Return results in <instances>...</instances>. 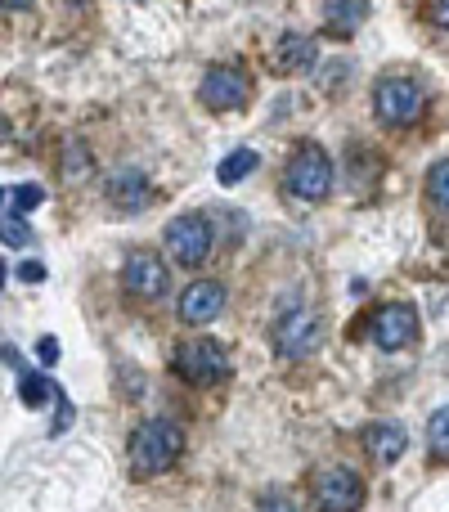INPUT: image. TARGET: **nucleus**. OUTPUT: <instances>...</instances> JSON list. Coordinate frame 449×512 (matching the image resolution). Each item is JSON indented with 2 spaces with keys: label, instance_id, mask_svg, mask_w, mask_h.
Returning <instances> with one entry per match:
<instances>
[{
  "label": "nucleus",
  "instance_id": "nucleus-14",
  "mask_svg": "<svg viewBox=\"0 0 449 512\" xmlns=\"http://www.w3.org/2000/svg\"><path fill=\"white\" fill-rule=\"evenodd\" d=\"M315 59H319V45L301 32H283L279 45H274V68L279 72H306Z\"/></svg>",
  "mask_w": 449,
  "mask_h": 512
},
{
  "label": "nucleus",
  "instance_id": "nucleus-20",
  "mask_svg": "<svg viewBox=\"0 0 449 512\" xmlns=\"http://www.w3.org/2000/svg\"><path fill=\"white\" fill-rule=\"evenodd\" d=\"M5 243L9 248H27V243H32V230L23 225V216H18L14 207L5 212Z\"/></svg>",
  "mask_w": 449,
  "mask_h": 512
},
{
  "label": "nucleus",
  "instance_id": "nucleus-21",
  "mask_svg": "<svg viewBox=\"0 0 449 512\" xmlns=\"http://www.w3.org/2000/svg\"><path fill=\"white\" fill-rule=\"evenodd\" d=\"M41 189H36V185H23V189H9V198H5V203L9 207H18V212H32V207H41Z\"/></svg>",
  "mask_w": 449,
  "mask_h": 512
},
{
  "label": "nucleus",
  "instance_id": "nucleus-9",
  "mask_svg": "<svg viewBox=\"0 0 449 512\" xmlns=\"http://www.w3.org/2000/svg\"><path fill=\"white\" fill-rule=\"evenodd\" d=\"M122 283H126V292H135V297L153 301V297H167L171 270L162 265V256H153V252H131V256H126V265H122Z\"/></svg>",
  "mask_w": 449,
  "mask_h": 512
},
{
  "label": "nucleus",
  "instance_id": "nucleus-15",
  "mask_svg": "<svg viewBox=\"0 0 449 512\" xmlns=\"http://www.w3.org/2000/svg\"><path fill=\"white\" fill-rule=\"evenodd\" d=\"M369 18V0H328L324 9V27L328 32H355V27Z\"/></svg>",
  "mask_w": 449,
  "mask_h": 512
},
{
  "label": "nucleus",
  "instance_id": "nucleus-6",
  "mask_svg": "<svg viewBox=\"0 0 449 512\" xmlns=\"http://www.w3.org/2000/svg\"><path fill=\"white\" fill-rule=\"evenodd\" d=\"M167 252L180 265H203L212 256V221L198 212H185L167 225Z\"/></svg>",
  "mask_w": 449,
  "mask_h": 512
},
{
  "label": "nucleus",
  "instance_id": "nucleus-7",
  "mask_svg": "<svg viewBox=\"0 0 449 512\" xmlns=\"http://www.w3.org/2000/svg\"><path fill=\"white\" fill-rule=\"evenodd\" d=\"M198 99H203L207 108H216V113H229V108H243L247 99H252V81L243 77V68L216 63V68H207L203 86H198Z\"/></svg>",
  "mask_w": 449,
  "mask_h": 512
},
{
  "label": "nucleus",
  "instance_id": "nucleus-3",
  "mask_svg": "<svg viewBox=\"0 0 449 512\" xmlns=\"http://www.w3.org/2000/svg\"><path fill=\"white\" fill-rule=\"evenodd\" d=\"M171 364H176V373L189 387H216V382L229 378V355L212 337H189V342H180Z\"/></svg>",
  "mask_w": 449,
  "mask_h": 512
},
{
  "label": "nucleus",
  "instance_id": "nucleus-13",
  "mask_svg": "<svg viewBox=\"0 0 449 512\" xmlns=\"http://www.w3.org/2000/svg\"><path fill=\"white\" fill-rule=\"evenodd\" d=\"M149 198H153V189L140 171H117V176L108 180V203H113L117 212H140V207H149Z\"/></svg>",
  "mask_w": 449,
  "mask_h": 512
},
{
  "label": "nucleus",
  "instance_id": "nucleus-2",
  "mask_svg": "<svg viewBox=\"0 0 449 512\" xmlns=\"http://www.w3.org/2000/svg\"><path fill=\"white\" fill-rule=\"evenodd\" d=\"M283 189H288L297 203H319V198H328V189H333V162H328V153L319 149V144H301L288 158V167H283Z\"/></svg>",
  "mask_w": 449,
  "mask_h": 512
},
{
  "label": "nucleus",
  "instance_id": "nucleus-17",
  "mask_svg": "<svg viewBox=\"0 0 449 512\" xmlns=\"http://www.w3.org/2000/svg\"><path fill=\"white\" fill-rule=\"evenodd\" d=\"M256 162H261V158H256L252 149H238V153H229L221 167H216V176H221V185H238L243 176H252V171H256Z\"/></svg>",
  "mask_w": 449,
  "mask_h": 512
},
{
  "label": "nucleus",
  "instance_id": "nucleus-12",
  "mask_svg": "<svg viewBox=\"0 0 449 512\" xmlns=\"http://www.w3.org/2000/svg\"><path fill=\"white\" fill-rule=\"evenodd\" d=\"M364 450H369L373 463H396L409 450V436L400 423H373L364 427Z\"/></svg>",
  "mask_w": 449,
  "mask_h": 512
},
{
  "label": "nucleus",
  "instance_id": "nucleus-24",
  "mask_svg": "<svg viewBox=\"0 0 449 512\" xmlns=\"http://www.w3.org/2000/svg\"><path fill=\"white\" fill-rule=\"evenodd\" d=\"M261 512H297L288 504V499H270V504H261Z\"/></svg>",
  "mask_w": 449,
  "mask_h": 512
},
{
  "label": "nucleus",
  "instance_id": "nucleus-5",
  "mask_svg": "<svg viewBox=\"0 0 449 512\" xmlns=\"http://www.w3.org/2000/svg\"><path fill=\"white\" fill-rule=\"evenodd\" d=\"M319 342H324V319L306 306L288 310V315L274 324V351H279L283 360H306V355L319 351Z\"/></svg>",
  "mask_w": 449,
  "mask_h": 512
},
{
  "label": "nucleus",
  "instance_id": "nucleus-23",
  "mask_svg": "<svg viewBox=\"0 0 449 512\" xmlns=\"http://www.w3.org/2000/svg\"><path fill=\"white\" fill-rule=\"evenodd\" d=\"M36 351H41V360H45V364L59 360V342H54V337H41V346H36Z\"/></svg>",
  "mask_w": 449,
  "mask_h": 512
},
{
  "label": "nucleus",
  "instance_id": "nucleus-26",
  "mask_svg": "<svg viewBox=\"0 0 449 512\" xmlns=\"http://www.w3.org/2000/svg\"><path fill=\"white\" fill-rule=\"evenodd\" d=\"M5 364H9V369H18V364H23V360H18L14 346H5ZM18 373H23V369H18Z\"/></svg>",
  "mask_w": 449,
  "mask_h": 512
},
{
  "label": "nucleus",
  "instance_id": "nucleus-1",
  "mask_svg": "<svg viewBox=\"0 0 449 512\" xmlns=\"http://www.w3.org/2000/svg\"><path fill=\"white\" fill-rule=\"evenodd\" d=\"M180 454H185V432H180L171 418H149V423L135 427L126 459H131V477L149 481V477H158V472L176 468Z\"/></svg>",
  "mask_w": 449,
  "mask_h": 512
},
{
  "label": "nucleus",
  "instance_id": "nucleus-4",
  "mask_svg": "<svg viewBox=\"0 0 449 512\" xmlns=\"http://www.w3.org/2000/svg\"><path fill=\"white\" fill-rule=\"evenodd\" d=\"M373 108L387 126H414L427 108V90L414 77H387L373 90Z\"/></svg>",
  "mask_w": 449,
  "mask_h": 512
},
{
  "label": "nucleus",
  "instance_id": "nucleus-10",
  "mask_svg": "<svg viewBox=\"0 0 449 512\" xmlns=\"http://www.w3.org/2000/svg\"><path fill=\"white\" fill-rule=\"evenodd\" d=\"M414 333H418V315H414V306H405V301H391V306H382L378 315H373V342H378L382 351L409 346Z\"/></svg>",
  "mask_w": 449,
  "mask_h": 512
},
{
  "label": "nucleus",
  "instance_id": "nucleus-25",
  "mask_svg": "<svg viewBox=\"0 0 449 512\" xmlns=\"http://www.w3.org/2000/svg\"><path fill=\"white\" fill-rule=\"evenodd\" d=\"M23 279L36 283V279H45V270H41V265H23Z\"/></svg>",
  "mask_w": 449,
  "mask_h": 512
},
{
  "label": "nucleus",
  "instance_id": "nucleus-22",
  "mask_svg": "<svg viewBox=\"0 0 449 512\" xmlns=\"http://www.w3.org/2000/svg\"><path fill=\"white\" fill-rule=\"evenodd\" d=\"M427 18H432L436 27H449V0H432V5H427Z\"/></svg>",
  "mask_w": 449,
  "mask_h": 512
},
{
  "label": "nucleus",
  "instance_id": "nucleus-19",
  "mask_svg": "<svg viewBox=\"0 0 449 512\" xmlns=\"http://www.w3.org/2000/svg\"><path fill=\"white\" fill-rule=\"evenodd\" d=\"M427 198H432L436 212L449 216V158H441L432 171H427Z\"/></svg>",
  "mask_w": 449,
  "mask_h": 512
},
{
  "label": "nucleus",
  "instance_id": "nucleus-27",
  "mask_svg": "<svg viewBox=\"0 0 449 512\" xmlns=\"http://www.w3.org/2000/svg\"><path fill=\"white\" fill-rule=\"evenodd\" d=\"M0 5H5V9H27L32 0H0Z\"/></svg>",
  "mask_w": 449,
  "mask_h": 512
},
{
  "label": "nucleus",
  "instance_id": "nucleus-8",
  "mask_svg": "<svg viewBox=\"0 0 449 512\" xmlns=\"http://www.w3.org/2000/svg\"><path fill=\"white\" fill-rule=\"evenodd\" d=\"M315 504L324 512H360L364 508V481L351 468H328L315 481Z\"/></svg>",
  "mask_w": 449,
  "mask_h": 512
},
{
  "label": "nucleus",
  "instance_id": "nucleus-16",
  "mask_svg": "<svg viewBox=\"0 0 449 512\" xmlns=\"http://www.w3.org/2000/svg\"><path fill=\"white\" fill-rule=\"evenodd\" d=\"M18 400H23L27 409H36V405H45V400H59V387H54L50 378H41V373L23 369L18 373Z\"/></svg>",
  "mask_w": 449,
  "mask_h": 512
},
{
  "label": "nucleus",
  "instance_id": "nucleus-18",
  "mask_svg": "<svg viewBox=\"0 0 449 512\" xmlns=\"http://www.w3.org/2000/svg\"><path fill=\"white\" fill-rule=\"evenodd\" d=\"M427 445H432V459L449 463V405L427 418Z\"/></svg>",
  "mask_w": 449,
  "mask_h": 512
},
{
  "label": "nucleus",
  "instance_id": "nucleus-28",
  "mask_svg": "<svg viewBox=\"0 0 449 512\" xmlns=\"http://www.w3.org/2000/svg\"><path fill=\"white\" fill-rule=\"evenodd\" d=\"M68 5H90V0H68Z\"/></svg>",
  "mask_w": 449,
  "mask_h": 512
},
{
  "label": "nucleus",
  "instance_id": "nucleus-11",
  "mask_svg": "<svg viewBox=\"0 0 449 512\" xmlns=\"http://www.w3.org/2000/svg\"><path fill=\"white\" fill-rule=\"evenodd\" d=\"M225 310V288L221 283H212V279H198V283H189L185 292H180V319L185 324H212L216 315Z\"/></svg>",
  "mask_w": 449,
  "mask_h": 512
}]
</instances>
